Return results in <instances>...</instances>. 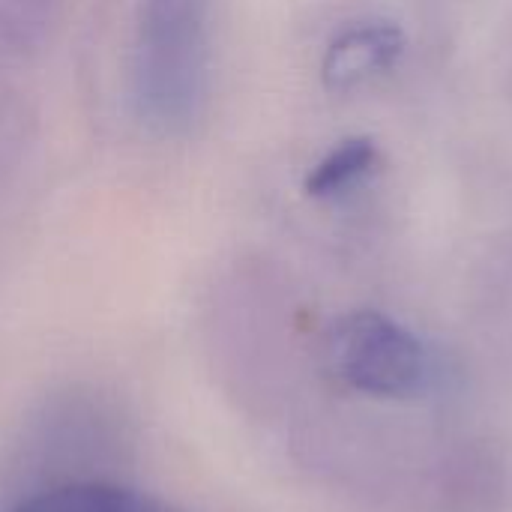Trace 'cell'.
Wrapping results in <instances>:
<instances>
[{"instance_id":"5b68a950","label":"cell","mask_w":512,"mask_h":512,"mask_svg":"<svg viewBox=\"0 0 512 512\" xmlns=\"http://www.w3.org/2000/svg\"><path fill=\"white\" fill-rule=\"evenodd\" d=\"M375 165V144L369 138H351L342 141L330 156H324L312 174L306 177V189L309 195H336L345 186H351L357 177H363L369 168Z\"/></svg>"},{"instance_id":"7a4b0ae2","label":"cell","mask_w":512,"mask_h":512,"mask_svg":"<svg viewBox=\"0 0 512 512\" xmlns=\"http://www.w3.org/2000/svg\"><path fill=\"white\" fill-rule=\"evenodd\" d=\"M336 375L372 396H408L426 378L423 345L378 312H354L330 330Z\"/></svg>"},{"instance_id":"6da1fadb","label":"cell","mask_w":512,"mask_h":512,"mask_svg":"<svg viewBox=\"0 0 512 512\" xmlns=\"http://www.w3.org/2000/svg\"><path fill=\"white\" fill-rule=\"evenodd\" d=\"M216 0H141L132 42L135 117L162 138L192 132L210 93Z\"/></svg>"},{"instance_id":"3957f363","label":"cell","mask_w":512,"mask_h":512,"mask_svg":"<svg viewBox=\"0 0 512 512\" xmlns=\"http://www.w3.org/2000/svg\"><path fill=\"white\" fill-rule=\"evenodd\" d=\"M405 48V36L396 24H363L345 30L324 54L321 75L330 90H354L378 72L390 69Z\"/></svg>"},{"instance_id":"277c9868","label":"cell","mask_w":512,"mask_h":512,"mask_svg":"<svg viewBox=\"0 0 512 512\" xmlns=\"http://www.w3.org/2000/svg\"><path fill=\"white\" fill-rule=\"evenodd\" d=\"M9 512H174L162 501L114 483H63L42 489Z\"/></svg>"}]
</instances>
